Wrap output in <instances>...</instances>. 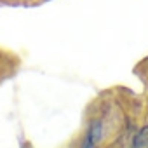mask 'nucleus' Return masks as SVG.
Returning a JSON list of instances; mask_svg holds the SVG:
<instances>
[{"instance_id":"nucleus-1","label":"nucleus","mask_w":148,"mask_h":148,"mask_svg":"<svg viewBox=\"0 0 148 148\" xmlns=\"http://www.w3.org/2000/svg\"><path fill=\"white\" fill-rule=\"evenodd\" d=\"M101 131H103V125L99 120H94L89 129H87V134H86V141H84V146L86 148H91V146H96L101 139Z\"/></svg>"},{"instance_id":"nucleus-2","label":"nucleus","mask_w":148,"mask_h":148,"mask_svg":"<svg viewBox=\"0 0 148 148\" xmlns=\"http://www.w3.org/2000/svg\"><path fill=\"white\" fill-rule=\"evenodd\" d=\"M132 145H134V146H148V125L143 127V129L136 134Z\"/></svg>"}]
</instances>
